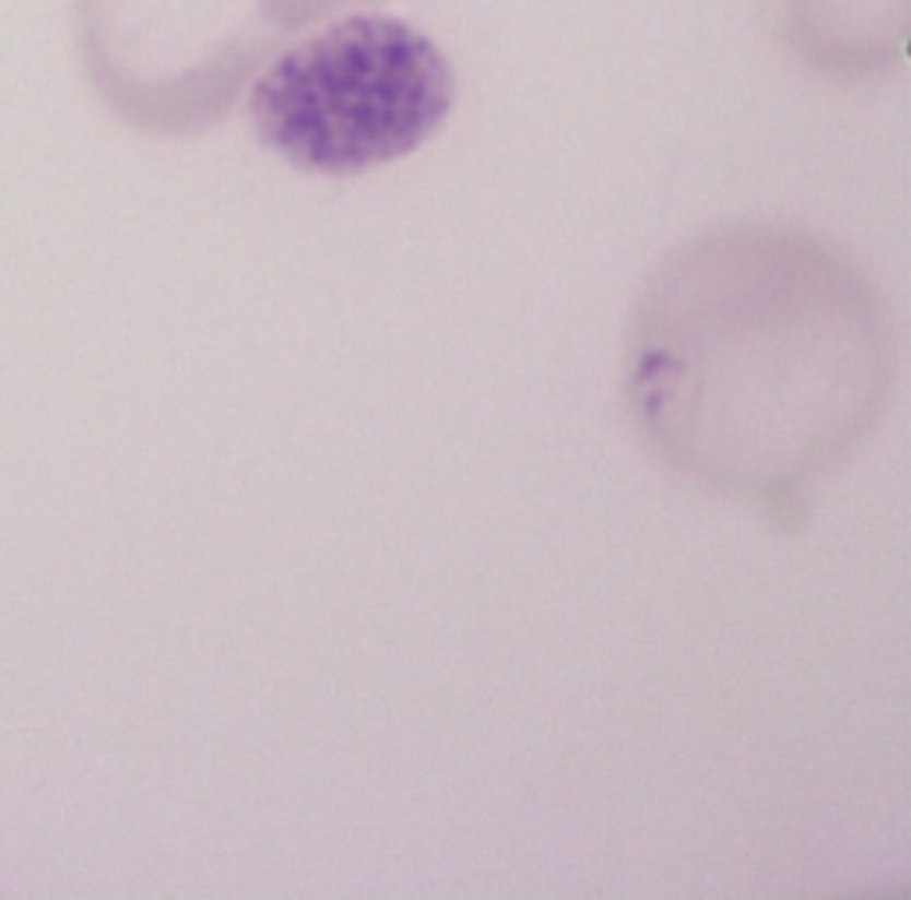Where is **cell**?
I'll list each match as a JSON object with an SVG mask.
<instances>
[{"mask_svg": "<svg viewBox=\"0 0 911 900\" xmlns=\"http://www.w3.org/2000/svg\"><path fill=\"white\" fill-rule=\"evenodd\" d=\"M242 107L288 168L353 178L417 154L446 129L456 72L417 25L364 8L285 39L246 82Z\"/></svg>", "mask_w": 911, "mask_h": 900, "instance_id": "7a4b0ae2", "label": "cell"}, {"mask_svg": "<svg viewBox=\"0 0 911 900\" xmlns=\"http://www.w3.org/2000/svg\"><path fill=\"white\" fill-rule=\"evenodd\" d=\"M894 342L868 279L780 221H734L673 246L634 303L630 417L701 488L791 502L876 424Z\"/></svg>", "mask_w": 911, "mask_h": 900, "instance_id": "6da1fadb", "label": "cell"}, {"mask_svg": "<svg viewBox=\"0 0 911 900\" xmlns=\"http://www.w3.org/2000/svg\"><path fill=\"white\" fill-rule=\"evenodd\" d=\"M381 0H72V44L100 104L154 140H189L242 100L285 39Z\"/></svg>", "mask_w": 911, "mask_h": 900, "instance_id": "3957f363", "label": "cell"}, {"mask_svg": "<svg viewBox=\"0 0 911 900\" xmlns=\"http://www.w3.org/2000/svg\"><path fill=\"white\" fill-rule=\"evenodd\" d=\"M780 29L812 72L879 75L901 64L908 0H777Z\"/></svg>", "mask_w": 911, "mask_h": 900, "instance_id": "277c9868", "label": "cell"}]
</instances>
